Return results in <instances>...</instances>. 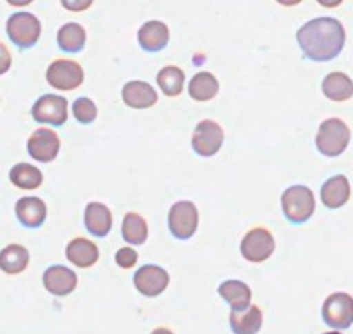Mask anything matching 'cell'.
Listing matches in <instances>:
<instances>
[{"label":"cell","mask_w":353,"mask_h":334,"mask_svg":"<svg viewBox=\"0 0 353 334\" xmlns=\"http://www.w3.org/2000/svg\"><path fill=\"white\" fill-rule=\"evenodd\" d=\"M303 55L314 62H327L341 54L347 41L343 24L334 17H316L296 31Z\"/></svg>","instance_id":"1"},{"label":"cell","mask_w":353,"mask_h":334,"mask_svg":"<svg viewBox=\"0 0 353 334\" xmlns=\"http://www.w3.org/2000/svg\"><path fill=\"white\" fill-rule=\"evenodd\" d=\"M350 138V127L338 117H331V119L324 121L317 131V150L326 157H338L347 150Z\"/></svg>","instance_id":"2"},{"label":"cell","mask_w":353,"mask_h":334,"mask_svg":"<svg viewBox=\"0 0 353 334\" xmlns=\"http://www.w3.org/2000/svg\"><path fill=\"white\" fill-rule=\"evenodd\" d=\"M285 217L292 224H305L316 210V198L312 189L303 185L290 186L281 196Z\"/></svg>","instance_id":"3"},{"label":"cell","mask_w":353,"mask_h":334,"mask_svg":"<svg viewBox=\"0 0 353 334\" xmlns=\"http://www.w3.org/2000/svg\"><path fill=\"white\" fill-rule=\"evenodd\" d=\"M41 23L31 12H14L7 19V36L21 50L34 47L40 40Z\"/></svg>","instance_id":"4"},{"label":"cell","mask_w":353,"mask_h":334,"mask_svg":"<svg viewBox=\"0 0 353 334\" xmlns=\"http://www.w3.org/2000/svg\"><path fill=\"white\" fill-rule=\"evenodd\" d=\"M168 226L176 240H190L199 227V209L195 203L188 200L176 202L169 210Z\"/></svg>","instance_id":"5"},{"label":"cell","mask_w":353,"mask_h":334,"mask_svg":"<svg viewBox=\"0 0 353 334\" xmlns=\"http://www.w3.org/2000/svg\"><path fill=\"white\" fill-rule=\"evenodd\" d=\"M274 236H272L265 227H254V229H250L243 236L240 250L241 255H243L248 262L261 264V262H265L272 253H274Z\"/></svg>","instance_id":"6"},{"label":"cell","mask_w":353,"mask_h":334,"mask_svg":"<svg viewBox=\"0 0 353 334\" xmlns=\"http://www.w3.org/2000/svg\"><path fill=\"white\" fill-rule=\"evenodd\" d=\"M324 322L334 329H348L353 324V298L348 293L338 291L326 298L323 305Z\"/></svg>","instance_id":"7"},{"label":"cell","mask_w":353,"mask_h":334,"mask_svg":"<svg viewBox=\"0 0 353 334\" xmlns=\"http://www.w3.org/2000/svg\"><path fill=\"white\" fill-rule=\"evenodd\" d=\"M83 79H85V72H83L81 65L74 61H68V59H57L47 69L48 85L54 86L55 90H62V92L76 90L78 86H81Z\"/></svg>","instance_id":"8"},{"label":"cell","mask_w":353,"mask_h":334,"mask_svg":"<svg viewBox=\"0 0 353 334\" xmlns=\"http://www.w3.org/2000/svg\"><path fill=\"white\" fill-rule=\"evenodd\" d=\"M31 116L37 123L50 124L54 127L64 126L68 121V100L61 95H41L31 109Z\"/></svg>","instance_id":"9"},{"label":"cell","mask_w":353,"mask_h":334,"mask_svg":"<svg viewBox=\"0 0 353 334\" xmlns=\"http://www.w3.org/2000/svg\"><path fill=\"white\" fill-rule=\"evenodd\" d=\"M224 143V131L217 123L203 119L196 124L193 131L192 147L202 157H212L221 150Z\"/></svg>","instance_id":"10"},{"label":"cell","mask_w":353,"mask_h":334,"mask_svg":"<svg viewBox=\"0 0 353 334\" xmlns=\"http://www.w3.org/2000/svg\"><path fill=\"white\" fill-rule=\"evenodd\" d=\"M134 288L147 298H155L162 295L169 286V272L162 269L161 265L147 264L141 265L133 275Z\"/></svg>","instance_id":"11"},{"label":"cell","mask_w":353,"mask_h":334,"mask_svg":"<svg viewBox=\"0 0 353 334\" xmlns=\"http://www.w3.org/2000/svg\"><path fill=\"white\" fill-rule=\"evenodd\" d=\"M28 154L31 158L38 162H52L59 154L61 148V140H59L57 133L47 127H40V129L33 131L31 136L28 138Z\"/></svg>","instance_id":"12"},{"label":"cell","mask_w":353,"mask_h":334,"mask_svg":"<svg viewBox=\"0 0 353 334\" xmlns=\"http://www.w3.org/2000/svg\"><path fill=\"white\" fill-rule=\"evenodd\" d=\"M43 286L54 296H68L78 286V275L65 265H50L43 272Z\"/></svg>","instance_id":"13"},{"label":"cell","mask_w":353,"mask_h":334,"mask_svg":"<svg viewBox=\"0 0 353 334\" xmlns=\"http://www.w3.org/2000/svg\"><path fill=\"white\" fill-rule=\"evenodd\" d=\"M16 217L28 229H37L47 219V205L38 196H23L16 203Z\"/></svg>","instance_id":"14"},{"label":"cell","mask_w":353,"mask_h":334,"mask_svg":"<svg viewBox=\"0 0 353 334\" xmlns=\"http://www.w3.org/2000/svg\"><path fill=\"white\" fill-rule=\"evenodd\" d=\"M85 227L95 238H105L112 227V213L100 202H90L85 209Z\"/></svg>","instance_id":"15"},{"label":"cell","mask_w":353,"mask_h":334,"mask_svg":"<svg viewBox=\"0 0 353 334\" xmlns=\"http://www.w3.org/2000/svg\"><path fill=\"white\" fill-rule=\"evenodd\" d=\"M321 200L331 210L341 209L350 200V182L343 174L333 176L321 188Z\"/></svg>","instance_id":"16"},{"label":"cell","mask_w":353,"mask_h":334,"mask_svg":"<svg viewBox=\"0 0 353 334\" xmlns=\"http://www.w3.org/2000/svg\"><path fill=\"white\" fill-rule=\"evenodd\" d=\"M124 103L131 109H148L157 103V92L145 81H130L123 86Z\"/></svg>","instance_id":"17"},{"label":"cell","mask_w":353,"mask_h":334,"mask_svg":"<svg viewBox=\"0 0 353 334\" xmlns=\"http://www.w3.org/2000/svg\"><path fill=\"white\" fill-rule=\"evenodd\" d=\"M138 43L147 52H161L169 43V28L161 21H148L138 30Z\"/></svg>","instance_id":"18"},{"label":"cell","mask_w":353,"mask_h":334,"mask_svg":"<svg viewBox=\"0 0 353 334\" xmlns=\"http://www.w3.org/2000/svg\"><path fill=\"white\" fill-rule=\"evenodd\" d=\"M65 257L76 267L88 269L99 262V247L86 238H74L65 248Z\"/></svg>","instance_id":"19"},{"label":"cell","mask_w":353,"mask_h":334,"mask_svg":"<svg viewBox=\"0 0 353 334\" xmlns=\"http://www.w3.org/2000/svg\"><path fill=\"white\" fill-rule=\"evenodd\" d=\"M219 295L230 303L231 312H243V310L250 309L252 302V289L248 284L238 279H228L223 284L217 288Z\"/></svg>","instance_id":"20"},{"label":"cell","mask_w":353,"mask_h":334,"mask_svg":"<svg viewBox=\"0 0 353 334\" xmlns=\"http://www.w3.org/2000/svg\"><path fill=\"white\" fill-rule=\"evenodd\" d=\"M323 92L326 98L333 100V102H347L353 96L352 78L340 71L330 72L323 81Z\"/></svg>","instance_id":"21"},{"label":"cell","mask_w":353,"mask_h":334,"mask_svg":"<svg viewBox=\"0 0 353 334\" xmlns=\"http://www.w3.org/2000/svg\"><path fill=\"white\" fill-rule=\"evenodd\" d=\"M230 326L234 334H257L262 327V310L257 305H250L243 312H231Z\"/></svg>","instance_id":"22"},{"label":"cell","mask_w":353,"mask_h":334,"mask_svg":"<svg viewBox=\"0 0 353 334\" xmlns=\"http://www.w3.org/2000/svg\"><path fill=\"white\" fill-rule=\"evenodd\" d=\"M30 264V251L23 244H7L0 251V271L6 274H21Z\"/></svg>","instance_id":"23"},{"label":"cell","mask_w":353,"mask_h":334,"mask_svg":"<svg viewBox=\"0 0 353 334\" xmlns=\"http://www.w3.org/2000/svg\"><path fill=\"white\" fill-rule=\"evenodd\" d=\"M188 93L196 102H209L219 93V81L212 72H196L190 81Z\"/></svg>","instance_id":"24"},{"label":"cell","mask_w":353,"mask_h":334,"mask_svg":"<svg viewBox=\"0 0 353 334\" xmlns=\"http://www.w3.org/2000/svg\"><path fill=\"white\" fill-rule=\"evenodd\" d=\"M86 43V31L81 24L68 23L61 26L57 31V45L62 52L69 54H78L85 48Z\"/></svg>","instance_id":"25"},{"label":"cell","mask_w":353,"mask_h":334,"mask_svg":"<svg viewBox=\"0 0 353 334\" xmlns=\"http://www.w3.org/2000/svg\"><path fill=\"white\" fill-rule=\"evenodd\" d=\"M9 179L14 186H17L21 189H37L43 182V174L34 165L26 164V162H19V164H16L10 169Z\"/></svg>","instance_id":"26"},{"label":"cell","mask_w":353,"mask_h":334,"mask_svg":"<svg viewBox=\"0 0 353 334\" xmlns=\"http://www.w3.org/2000/svg\"><path fill=\"white\" fill-rule=\"evenodd\" d=\"M124 241L130 244H143L148 238L147 220L137 212H128L123 219V227H121Z\"/></svg>","instance_id":"27"},{"label":"cell","mask_w":353,"mask_h":334,"mask_svg":"<svg viewBox=\"0 0 353 334\" xmlns=\"http://www.w3.org/2000/svg\"><path fill=\"white\" fill-rule=\"evenodd\" d=\"M157 85L164 92V95L179 96L183 92V86H185V72L176 65H168V67L159 71Z\"/></svg>","instance_id":"28"},{"label":"cell","mask_w":353,"mask_h":334,"mask_svg":"<svg viewBox=\"0 0 353 334\" xmlns=\"http://www.w3.org/2000/svg\"><path fill=\"white\" fill-rule=\"evenodd\" d=\"M97 105L93 100L81 96V98H76L72 103V116L76 117L79 124H92L97 119Z\"/></svg>","instance_id":"29"},{"label":"cell","mask_w":353,"mask_h":334,"mask_svg":"<svg viewBox=\"0 0 353 334\" xmlns=\"http://www.w3.org/2000/svg\"><path fill=\"white\" fill-rule=\"evenodd\" d=\"M138 260V253L133 250V248L130 247H124V248H119L116 253V264L119 265L121 269H131L134 267V264H137Z\"/></svg>","instance_id":"30"},{"label":"cell","mask_w":353,"mask_h":334,"mask_svg":"<svg viewBox=\"0 0 353 334\" xmlns=\"http://www.w3.org/2000/svg\"><path fill=\"white\" fill-rule=\"evenodd\" d=\"M10 64H12V55H10L9 48L6 45L0 43V76L9 71Z\"/></svg>","instance_id":"31"},{"label":"cell","mask_w":353,"mask_h":334,"mask_svg":"<svg viewBox=\"0 0 353 334\" xmlns=\"http://www.w3.org/2000/svg\"><path fill=\"white\" fill-rule=\"evenodd\" d=\"M90 6L92 2H64V7H68L69 10H85Z\"/></svg>","instance_id":"32"},{"label":"cell","mask_w":353,"mask_h":334,"mask_svg":"<svg viewBox=\"0 0 353 334\" xmlns=\"http://www.w3.org/2000/svg\"><path fill=\"white\" fill-rule=\"evenodd\" d=\"M150 334H174V333H172L171 329H168V327H157V329L152 331Z\"/></svg>","instance_id":"33"},{"label":"cell","mask_w":353,"mask_h":334,"mask_svg":"<svg viewBox=\"0 0 353 334\" xmlns=\"http://www.w3.org/2000/svg\"><path fill=\"white\" fill-rule=\"evenodd\" d=\"M324 334H341V333H338V331H333V333H324Z\"/></svg>","instance_id":"34"}]
</instances>
